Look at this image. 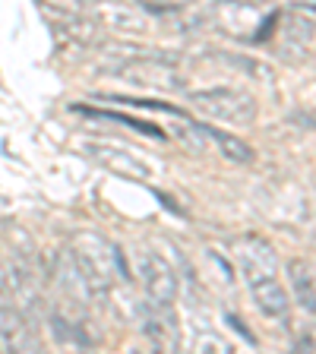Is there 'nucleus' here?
<instances>
[{"instance_id": "nucleus-10", "label": "nucleus", "mask_w": 316, "mask_h": 354, "mask_svg": "<svg viewBox=\"0 0 316 354\" xmlns=\"http://www.w3.org/2000/svg\"><path fill=\"white\" fill-rule=\"evenodd\" d=\"M142 332L158 351H177L180 348V326H177V317L171 307H155L152 304L146 319H142Z\"/></svg>"}, {"instance_id": "nucleus-3", "label": "nucleus", "mask_w": 316, "mask_h": 354, "mask_svg": "<svg viewBox=\"0 0 316 354\" xmlns=\"http://www.w3.org/2000/svg\"><path fill=\"white\" fill-rule=\"evenodd\" d=\"M190 102L199 114L221 120V124H253L257 120V98L250 92H241V88H231V86L203 88Z\"/></svg>"}, {"instance_id": "nucleus-12", "label": "nucleus", "mask_w": 316, "mask_h": 354, "mask_svg": "<svg viewBox=\"0 0 316 354\" xmlns=\"http://www.w3.org/2000/svg\"><path fill=\"white\" fill-rule=\"evenodd\" d=\"M203 130H206V136L212 142H219V149H221V155H225V158H231V162H250V158H253V149L247 146L243 140H237V136H228V133H221V130H215V127H206V124H203Z\"/></svg>"}, {"instance_id": "nucleus-17", "label": "nucleus", "mask_w": 316, "mask_h": 354, "mask_svg": "<svg viewBox=\"0 0 316 354\" xmlns=\"http://www.w3.org/2000/svg\"><path fill=\"white\" fill-rule=\"evenodd\" d=\"M10 307H16V295H13V288H10V281H7L3 266H0V310H10Z\"/></svg>"}, {"instance_id": "nucleus-4", "label": "nucleus", "mask_w": 316, "mask_h": 354, "mask_svg": "<svg viewBox=\"0 0 316 354\" xmlns=\"http://www.w3.org/2000/svg\"><path fill=\"white\" fill-rule=\"evenodd\" d=\"M114 76H124L133 86H146V88H158V92H177L184 88V80L177 73V64L162 54L155 57H130L120 60L118 66H111Z\"/></svg>"}, {"instance_id": "nucleus-14", "label": "nucleus", "mask_w": 316, "mask_h": 354, "mask_svg": "<svg viewBox=\"0 0 316 354\" xmlns=\"http://www.w3.org/2000/svg\"><path fill=\"white\" fill-rule=\"evenodd\" d=\"M102 19H108L111 26H118V29H133V32L146 29V22H142L140 13H133V10H127V7H118V3H104Z\"/></svg>"}, {"instance_id": "nucleus-5", "label": "nucleus", "mask_w": 316, "mask_h": 354, "mask_svg": "<svg viewBox=\"0 0 316 354\" xmlns=\"http://www.w3.org/2000/svg\"><path fill=\"white\" fill-rule=\"evenodd\" d=\"M136 263H140V279L149 295V304H155V307H171V304L177 301V275H174V269H171V263L149 250L136 253Z\"/></svg>"}, {"instance_id": "nucleus-7", "label": "nucleus", "mask_w": 316, "mask_h": 354, "mask_svg": "<svg viewBox=\"0 0 316 354\" xmlns=\"http://www.w3.org/2000/svg\"><path fill=\"white\" fill-rule=\"evenodd\" d=\"M86 152L95 158L102 168H108L118 177H133V180H146L152 177V168L142 162L140 155H133L124 146H111V142H86Z\"/></svg>"}, {"instance_id": "nucleus-18", "label": "nucleus", "mask_w": 316, "mask_h": 354, "mask_svg": "<svg viewBox=\"0 0 316 354\" xmlns=\"http://www.w3.org/2000/svg\"><path fill=\"white\" fill-rule=\"evenodd\" d=\"M297 351H313V339H310V335L307 339H301L297 342Z\"/></svg>"}, {"instance_id": "nucleus-11", "label": "nucleus", "mask_w": 316, "mask_h": 354, "mask_svg": "<svg viewBox=\"0 0 316 354\" xmlns=\"http://www.w3.org/2000/svg\"><path fill=\"white\" fill-rule=\"evenodd\" d=\"M285 272H288V285L295 291V301L301 304L307 313H313V269H310V263L291 259V263L285 266Z\"/></svg>"}, {"instance_id": "nucleus-9", "label": "nucleus", "mask_w": 316, "mask_h": 354, "mask_svg": "<svg viewBox=\"0 0 316 354\" xmlns=\"http://www.w3.org/2000/svg\"><path fill=\"white\" fill-rule=\"evenodd\" d=\"M38 332L29 317H22L16 307L0 310V351H38Z\"/></svg>"}, {"instance_id": "nucleus-1", "label": "nucleus", "mask_w": 316, "mask_h": 354, "mask_svg": "<svg viewBox=\"0 0 316 354\" xmlns=\"http://www.w3.org/2000/svg\"><path fill=\"white\" fill-rule=\"evenodd\" d=\"M241 269H243V279H247V288H250L253 304L259 307V313H266L269 319H288L291 297L281 288V281L275 279L279 266H275L272 247L266 241H259V237L247 241V247L241 250Z\"/></svg>"}, {"instance_id": "nucleus-15", "label": "nucleus", "mask_w": 316, "mask_h": 354, "mask_svg": "<svg viewBox=\"0 0 316 354\" xmlns=\"http://www.w3.org/2000/svg\"><path fill=\"white\" fill-rule=\"evenodd\" d=\"M73 111H80V114H89V118H111V120H118V124L133 127V130L149 133V136H155V140H165V133L158 130V127H155V124H142V120H136V118H127V114H114V111H86V108H73Z\"/></svg>"}, {"instance_id": "nucleus-8", "label": "nucleus", "mask_w": 316, "mask_h": 354, "mask_svg": "<svg viewBox=\"0 0 316 354\" xmlns=\"http://www.w3.org/2000/svg\"><path fill=\"white\" fill-rule=\"evenodd\" d=\"M51 272H54L51 279L57 281V288L73 304H92V301H98L95 291H92V285H89V279H86V272H82V266L76 263L73 250H60L57 257H54V269H51Z\"/></svg>"}, {"instance_id": "nucleus-16", "label": "nucleus", "mask_w": 316, "mask_h": 354, "mask_svg": "<svg viewBox=\"0 0 316 354\" xmlns=\"http://www.w3.org/2000/svg\"><path fill=\"white\" fill-rule=\"evenodd\" d=\"M177 140L184 142L190 152H206L209 149V136H206V130H203V124H180Z\"/></svg>"}, {"instance_id": "nucleus-6", "label": "nucleus", "mask_w": 316, "mask_h": 354, "mask_svg": "<svg viewBox=\"0 0 316 354\" xmlns=\"http://www.w3.org/2000/svg\"><path fill=\"white\" fill-rule=\"evenodd\" d=\"M281 54L288 60H301L310 57L313 51V7H291L285 13V22H281V41H279Z\"/></svg>"}, {"instance_id": "nucleus-13", "label": "nucleus", "mask_w": 316, "mask_h": 354, "mask_svg": "<svg viewBox=\"0 0 316 354\" xmlns=\"http://www.w3.org/2000/svg\"><path fill=\"white\" fill-rule=\"evenodd\" d=\"M51 329H54V335H57V342H64V345H76V348L95 345V342L82 332V326L76 323V319H66L64 313H51Z\"/></svg>"}, {"instance_id": "nucleus-2", "label": "nucleus", "mask_w": 316, "mask_h": 354, "mask_svg": "<svg viewBox=\"0 0 316 354\" xmlns=\"http://www.w3.org/2000/svg\"><path fill=\"white\" fill-rule=\"evenodd\" d=\"M73 257H76V263L82 266V272H86L95 297L108 295L111 281L118 279V247L108 243L102 234L82 231L73 243Z\"/></svg>"}]
</instances>
